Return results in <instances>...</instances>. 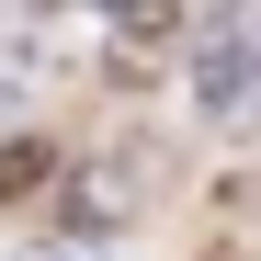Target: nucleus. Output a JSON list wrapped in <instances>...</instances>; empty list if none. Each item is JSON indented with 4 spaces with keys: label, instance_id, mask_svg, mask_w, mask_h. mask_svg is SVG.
Instances as JSON below:
<instances>
[{
    "label": "nucleus",
    "instance_id": "4",
    "mask_svg": "<svg viewBox=\"0 0 261 261\" xmlns=\"http://www.w3.org/2000/svg\"><path fill=\"white\" fill-rule=\"evenodd\" d=\"M34 170H46L34 148H0V193H34Z\"/></svg>",
    "mask_w": 261,
    "mask_h": 261
},
{
    "label": "nucleus",
    "instance_id": "2",
    "mask_svg": "<svg viewBox=\"0 0 261 261\" xmlns=\"http://www.w3.org/2000/svg\"><path fill=\"white\" fill-rule=\"evenodd\" d=\"M159 46H193V23H170V12H114V23H102V68H114V80H137Z\"/></svg>",
    "mask_w": 261,
    "mask_h": 261
},
{
    "label": "nucleus",
    "instance_id": "1",
    "mask_svg": "<svg viewBox=\"0 0 261 261\" xmlns=\"http://www.w3.org/2000/svg\"><path fill=\"white\" fill-rule=\"evenodd\" d=\"M193 102L227 125V114H261V12H204L193 23Z\"/></svg>",
    "mask_w": 261,
    "mask_h": 261
},
{
    "label": "nucleus",
    "instance_id": "3",
    "mask_svg": "<svg viewBox=\"0 0 261 261\" xmlns=\"http://www.w3.org/2000/svg\"><path fill=\"white\" fill-rule=\"evenodd\" d=\"M137 193H148V170H137V159H102L91 182H80V216H91V227H102V216H125Z\"/></svg>",
    "mask_w": 261,
    "mask_h": 261
},
{
    "label": "nucleus",
    "instance_id": "5",
    "mask_svg": "<svg viewBox=\"0 0 261 261\" xmlns=\"http://www.w3.org/2000/svg\"><path fill=\"white\" fill-rule=\"evenodd\" d=\"M12 261H91V239H34V250H12Z\"/></svg>",
    "mask_w": 261,
    "mask_h": 261
}]
</instances>
